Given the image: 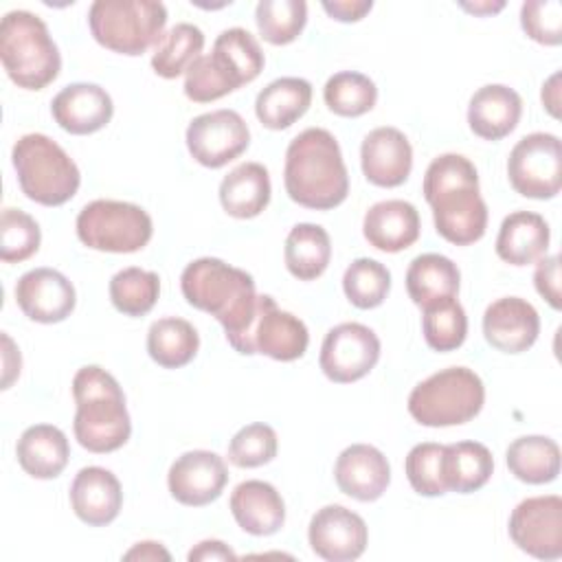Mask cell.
I'll list each match as a JSON object with an SVG mask.
<instances>
[{
  "label": "cell",
  "instance_id": "obj_1",
  "mask_svg": "<svg viewBox=\"0 0 562 562\" xmlns=\"http://www.w3.org/2000/svg\"><path fill=\"white\" fill-rule=\"evenodd\" d=\"M422 191L432 209L435 228L446 241L470 246L485 235L487 204L479 191L476 167L465 156L441 154L432 158Z\"/></svg>",
  "mask_w": 562,
  "mask_h": 562
},
{
  "label": "cell",
  "instance_id": "obj_2",
  "mask_svg": "<svg viewBox=\"0 0 562 562\" xmlns=\"http://www.w3.org/2000/svg\"><path fill=\"white\" fill-rule=\"evenodd\" d=\"M180 290L191 307L217 318L237 351L259 310L252 277L217 257H200L182 270Z\"/></svg>",
  "mask_w": 562,
  "mask_h": 562
},
{
  "label": "cell",
  "instance_id": "obj_3",
  "mask_svg": "<svg viewBox=\"0 0 562 562\" xmlns=\"http://www.w3.org/2000/svg\"><path fill=\"white\" fill-rule=\"evenodd\" d=\"M283 182L290 200L305 209L329 211L345 202L349 173L336 136L323 127H307L285 151Z\"/></svg>",
  "mask_w": 562,
  "mask_h": 562
},
{
  "label": "cell",
  "instance_id": "obj_4",
  "mask_svg": "<svg viewBox=\"0 0 562 562\" xmlns=\"http://www.w3.org/2000/svg\"><path fill=\"white\" fill-rule=\"evenodd\" d=\"M75 439L94 454L123 448L132 435L125 393L116 378L97 364L81 367L72 378Z\"/></svg>",
  "mask_w": 562,
  "mask_h": 562
},
{
  "label": "cell",
  "instance_id": "obj_5",
  "mask_svg": "<svg viewBox=\"0 0 562 562\" xmlns=\"http://www.w3.org/2000/svg\"><path fill=\"white\" fill-rule=\"evenodd\" d=\"M0 59L9 79L24 90H42L61 70V55L44 20L31 11H9L0 22Z\"/></svg>",
  "mask_w": 562,
  "mask_h": 562
},
{
  "label": "cell",
  "instance_id": "obj_6",
  "mask_svg": "<svg viewBox=\"0 0 562 562\" xmlns=\"http://www.w3.org/2000/svg\"><path fill=\"white\" fill-rule=\"evenodd\" d=\"M22 193L42 206H61L75 198L81 173L75 160L46 134H24L11 151Z\"/></svg>",
  "mask_w": 562,
  "mask_h": 562
},
{
  "label": "cell",
  "instance_id": "obj_7",
  "mask_svg": "<svg viewBox=\"0 0 562 562\" xmlns=\"http://www.w3.org/2000/svg\"><path fill=\"white\" fill-rule=\"evenodd\" d=\"M167 9L156 0H97L88 9L92 37L108 50L143 55L165 35Z\"/></svg>",
  "mask_w": 562,
  "mask_h": 562
},
{
  "label": "cell",
  "instance_id": "obj_8",
  "mask_svg": "<svg viewBox=\"0 0 562 562\" xmlns=\"http://www.w3.org/2000/svg\"><path fill=\"white\" fill-rule=\"evenodd\" d=\"M485 402L479 373L468 367H448L422 380L408 395V413L428 428L459 426L474 419Z\"/></svg>",
  "mask_w": 562,
  "mask_h": 562
},
{
  "label": "cell",
  "instance_id": "obj_9",
  "mask_svg": "<svg viewBox=\"0 0 562 562\" xmlns=\"http://www.w3.org/2000/svg\"><path fill=\"white\" fill-rule=\"evenodd\" d=\"M75 226L79 241L101 252H136L154 235L149 213L138 204L121 200L88 202L79 211Z\"/></svg>",
  "mask_w": 562,
  "mask_h": 562
},
{
  "label": "cell",
  "instance_id": "obj_10",
  "mask_svg": "<svg viewBox=\"0 0 562 562\" xmlns=\"http://www.w3.org/2000/svg\"><path fill=\"white\" fill-rule=\"evenodd\" d=\"M509 184L533 200H551L562 189V143L555 134L522 136L507 158Z\"/></svg>",
  "mask_w": 562,
  "mask_h": 562
},
{
  "label": "cell",
  "instance_id": "obj_11",
  "mask_svg": "<svg viewBox=\"0 0 562 562\" xmlns=\"http://www.w3.org/2000/svg\"><path fill=\"white\" fill-rule=\"evenodd\" d=\"M310 345V334L305 323L277 307L270 294H259V310L257 316L237 349L244 356L263 353L279 362L299 360Z\"/></svg>",
  "mask_w": 562,
  "mask_h": 562
},
{
  "label": "cell",
  "instance_id": "obj_12",
  "mask_svg": "<svg viewBox=\"0 0 562 562\" xmlns=\"http://www.w3.org/2000/svg\"><path fill=\"white\" fill-rule=\"evenodd\" d=\"M184 138L195 162L209 169H220L248 149L250 130L239 112L224 108L195 116L189 123Z\"/></svg>",
  "mask_w": 562,
  "mask_h": 562
},
{
  "label": "cell",
  "instance_id": "obj_13",
  "mask_svg": "<svg viewBox=\"0 0 562 562\" xmlns=\"http://www.w3.org/2000/svg\"><path fill=\"white\" fill-rule=\"evenodd\" d=\"M380 360V338L362 323H340L325 334L318 364L336 384L364 378Z\"/></svg>",
  "mask_w": 562,
  "mask_h": 562
},
{
  "label": "cell",
  "instance_id": "obj_14",
  "mask_svg": "<svg viewBox=\"0 0 562 562\" xmlns=\"http://www.w3.org/2000/svg\"><path fill=\"white\" fill-rule=\"evenodd\" d=\"M509 538L538 560H558L562 555V498L547 494L520 501L509 516Z\"/></svg>",
  "mask_w": 562,
  "mask_h": 562
},
{
  "label": "cell",
  "instance_id": "obj_15",
  "mask_svg": "<svg viewBox=\"0 0 562 562\" xmlns=\"http://www.w3.org/2000/svg\"><path fill=\"white\" fill-rule=\"evenodd\" d=\"M312 551L327 562L358 560L367 549V522L342 505L321 507L307 527Z\"/></svg>",
  "mask_w": 562,
  "mask_h": 562
},
{
  "label": "cell",
  "instance_id": "obj_16",
  "mask_svg": "<svg viewBox=\"0 0 562 562\" xmlns=\"http://www.w3.org/2000/svg\"><path fill=\"white\" fill-rule=\"evenodd\" d=\"M228 483V468L217 452L189 450L180 454L167 474L171 496L187 507H204L220 498Z\"/></svg>",
  "mask_w": 562,
  "mask_h": 562
},
{
  "label": "cell",
  "instance_id": "obj_17",
  "mask_svg": "<svg viewBox=\"0 0 562 562\" xmlns=\"http://www.w3.org/2000/svg\"><path fill=\"white\" fill-rule=\"evenodd\" d=\"M18 307L35 323H61L77 303L75 285L53 268H33L15 283Z\"/></svg>",
  "mask_w": 562,
  "mask_h": 562
},
{
  "label": "cell",
  "instance_id": "obj_18",
  "mask_svg": "<svg viewBox=\"0 0 562 562\" xmlns=\"http://www.w3.org/2000/svg\"><path fill=\"white\" fill-rule=\"evenodd\" d=\"M360 165L364 178L384 189L400 187L413 169V147L397 127H375L360 145Z\"/></svg>",
  "mask_w": 562,
  "mask_h": 562
},
{
  "label": "cell",
  "instance_id": "obj_19",
  "mask_svg": "<svg viewBox=\"0 0 562 562\" xmlns=\"http://www.w3.org/2000/svg\"><path fill=\"white\" fill-rule=\"evenodd\" d=\"M540 334L536 307L520 296H503L487 305L483 314L485 340L503 353L527 351Z\"/></svg>",
  "mask_w": 562,
  "mask_h": 562
},
{
  "label": "cell",
  "instance_id": "obj_20",
  "mask_svg": "<svg viewBox=\"0 0 562 562\" xmlns=\"http://www.w3.org/2000/svg\"><path fill=\"white\" fill-rule=\"evenodd\" d=\"M50 112L64 132L83 136L103 130L112 121L114 103L105 88L79 81L61 88L53 97Z\"/></svg>",
  "mask_w": 562,
  "mask_h": 562
},
{
  "label": "cell",
  "instance_id": "obj_21",
  "mask_svg": "<svg viewBox=\"0 0 562 562\" xmlns=\"http://www.w3.org/2000/svg\"><path fill=\"white\" fill-rule=\"evenodd\" d=\"M334 479L342 494L360 503H371L386 492L391 483V465L375 446L351 443L338 454Z\"/></svg>",
  "mask_w": 562,
  "mask_h": 562
},
{
  "label": "cell",
  "instance_id": "obj_22",
  "mask_svg": "<svg viewBox=\"0 0 562 562\" xmlns=\"http://www.w3.org/2000/svg\"><path fill=\"white\" fill-rule=\"evenodd\" d=\"M70 505L81 522L90 527H105L121 512V483L101 465L81 468L70 483Z\"/></svg>",
  "mask_w": 562,
  "mask_h": 562
},
{
  "label": "cell",
  "instance_id": "obj_23",
  "mask_svg": "<svg viewBox=\"0 0 562 562\" xmlns=\"http://www.w3.org/2000/svg\"><path fill=\"white\" fill-rule=\"evenodd\" d=\"M419 213L406 200L375 202L362 220V233L369 246L382 252H400L411 248L419 237Z\"/></svg>",
  "mask_w": 562,
  "mask_h": 562
},
{
  "label": "cell",
  "instance_id": "obj_24",
  "mask_svg": "<svg viewBox=\"0 0 562 562\" xmlns=\"http://www.w3.org/2000/svg\"><path fill=\"white\" fill-rule=\"evenodd\" d=\"M522 114L520 94L503 83L479 88L468 105L470 130L485 140H501L512 134Z\"/></svg>",
  "mask_w": 562,
  "mask_h": 562
},
{
  "label": "cell",
  "instance_id": "obj_25",
  "mask_svg": "<svg viewBox=\"0 0 562 562\" xmlns=\"http://www.w3.org/2000/svg\"><path fill=\"white\" fill-rule=\"evenodd\" d=\"M235 522L250 536H272L285 522V503L274 485L250 479L241 481L231 494Z\"/></svg>",
  "mask_w": 562,
  "mask_h": 562
},
{
  "label": "cell",
  "instance_id": "obj_26",
  "mask_svg": "<svg viewBox=\"0 0 562 562\" xmlns=\"http://www.w3.org/2000/svg\"><path fill=\"white\" fill-rule=\"evenodd\" d=\"M551 228L547 220L533 211L509 213L498 228L496 255L512 266H529L549 250Z\"/></svg>",
  "mask_w": 562,
  "mask_h": 562
},
{
  "label": "cell",
  "instance_id": "obj_27",
  "mask_svg": "<svg viewBox=\"0 0 562 562\" xmlns=\"http://www.w3.org/2000/svg\"><path fill=\"white\" fill-rule=\"evenodd\" d=\"M20 468L33 479H55L70 459V443L61 428L53 424L29 426L15 446Z\"/></svg>",
  "mask_w": 562,
  "mask_h": 562
},
{
  "label": "cell",
  "instance_id": "obj_28",
  "mask_svg": "<svg viewBox=\"0 0 562 562\" xmlns=\"http://www.w3.org/2000/svg\"><path fill=\"white\" fill-rule=\"evenodd\" d=\"M270 176L261 162H241L220 182L222 209L237 220L257 217L270 202Z\"/></svg>",
  "mask_w": 562,
  "mask_h": 562
},
{
  "label": "cell",
  "instance_id": "obj_29",
  "mask_svg": "<svg viewBox=\"0 0 562 562\" xmlns=\"http://www.w3.org/2000/svg\"><path fill=\"white\" fill-rule=\"evenodd\" d=\"M312 103V83L303 77L270 81L255 99V114L268 130H285L296 123Z\"/></svg>",
  "mask_w": 562,
  "mask_h": 562
},
{
  "label": "cell",
  "instance_id": "obj_30",
  "mask_svg": "<svg viewBox=\"0 0 562 562\" xmlns=\"http://www.w3.org/2000/svg\"><path fill=\"white\" fill-rule=\"evenodd\" d=\"M461 272L452 259L437 252L419 255L406 270V290L415 305L426 307L439 299L457 296Z\"/></svg>",
  "mask_w": 562,
  "mask_h": 562
},
{
  "label": "cell",
  "instance_id": "obj_31",
  "mask_svg": "<svg viewBox=\"0 0 562 562\" xmlns=\"http://www.w3.org/2000/svg\"><path fill=\"white\" fill-rule=\"evenodd\" d=\"M283 259L288 272L299 281L318 279L331 259V239L327 231L310 222L296 224L285 237Z\"/></svg>",
  "mask_w": 562,
  "mask_h": 562
},
{
  "label": "cell",
  "instance_id": "obj_32",
  "mask_svg": "<svg viewBox=\"0 0 562 562\" xmlns=\"http://www.w3.org/2000/svg\"><path fill=\"white\" fill-rule=\"evenodd\" d=\"M505 461L509 472L522 483H551L560 474V446L542 435L518 437L509 443Z\"/></svg>",
  "mask_w": 562,
  "mask_h": 562
},
{
  "label": "cell",
  "instance_id": "obj_33",
  "mask_svg": "<svg viewBox=\"0 0 562 562\" xmlns=\"http://www.w3.org/2000/svg\"><path fill=\"white\" fill-rule=\"evenodd\" d=\"M211 57L235 88L250 83L263 70V50L255 35L241 26L222 31L213 42Z\"/></svg>",
  "mask_w": 562,
  "mask_h": 562
},
{
  "label": "cell",
  "instance_id": "obj_34",
  "mask_svg": "<svg viewBox=\"0 0 562 562\" xmlns=\"http://www.w3.org/2000/svg\"><path fill=\"white\" fill-rule=\"evenodd\" d=\"M200 349L195 327L178 316H165L149 325L147 353L162 369H180L189 364Z\"/></svg>",
  "mask_w": 562,
  "mask_h": 562
},
{
  "label": "cell",
  "instance_id": "obj_35",
  "mask_svg": "<svg viewBox=\"0 0 562 562\" xmlns=\"http://www.w3.org/2000/svg\"><path fill=\"white\" fill-rule=\"evenodd\" d=\"M494 472V459L487 446L479 441H457L443 450V476L448 492L470 494L481 490Z\"/></svg>",
  "mask_w": 562,
  "mask_h": 562
},
{
  "label": "cell",
  "instance_id": "obj_36",
  "mask_svg": "<svg viewBox=\"0 0 562 562\" xmlns=\"http://www.w3.org/2000/svg\"><path fill=\"white\" fill-rule=\"evenodd\" d=\"M204 48V33L189 22L171 26L151 55V68L162 79H176L189 70Z\"/></svg>",
  "mask_w": 562,
  "mask_h": 562
},
{
  "label": "cell",
  "instance_id": "obj_37",
  "mask_svg": "<svg viewBox=\"0 0 562 562\" xmlns=\"http://www.w3.org/2000/svg\"><path fill=\"white\" fill-rule=\"evenodd\" d=\"M422 316L424 340L435 351H454L468 336V316L463 305L454 299H439L428 303Z\"/></svg>",
  "mask_w": 562,
  "mask_h": 562
},
{
  "label": "cell",
  "instance_id": "obj_38",
  "mask_svg": "<svg viewBox=\"0 0 562 562\" xmlns=\"http://www.w3.org/2000/svg\"><path fill=\"white\" fill-rule=\"evenodd\" d=\"M160 294V279L151 270L136 266L119 270L110 279V301L125 316H145Z\"/></svg>",
  "mask_w": 562,
  "mask_h": 562
},
{
  "label": "cell",
  "instance_id": "obj_39",
  "mask_svg": "<svg viewBox=\"0 0 562 562\" xmlns=\"http://www.w3.org/2000/svg\"><path fill=\"white\" fill-rule=\"evenodd\" d=\"M325 105L338 116H362L373 110L378 101L375 83L356 70H340L331 75L323 88Z\"/></svg>",
  "mask_w": 562,
  "mask_h": 562
},
{
  "label": "cell",
  "instance_id": "obj_40",
  "mask_svg": "<svg viewBox=\"0 0 562 562\" xmlns=\"http://www.w3.org/2000/svg\"><path fill=\"white\" fill-rule=\"evenodd\" d=\"M259 35L274 46L294 42L307 22V4L303 0H261L255 9Z\"/></svg>",
  "mask_w": 562,
  "mask_h": 562
},
{
  "label": "cell",
  "instance_id": "obj_41",
  "mask_svg": "<svg viewBox=\"0 0 562 562\" xmlns=\"http://www.w3.org/2000/svg\"><path fill=\"white\" fill-rule=\"evenodd\" d=\"M342 290L358 310H373L384 303L391 290V272L375 259H353L342 274Z\"/></svg>",
  "mask_w": 562,
  "mask_h": 562
},
{
  "label": "cell",
  "instance_id": "obj_42",
  "mask_svg": "<svg viewBox=\"0 0 562 562\" xmlns=\"http://www.w3.org/2000/svg\"><path fill=\"white\" fill-rule=\"evenodd\" d=\"M42 231L37 222L22 209H4L0 215V259L20 263L33 257L40 248Z\"/></svg>",
  "mask_w": 562,
  "mask_h": 562
},
{
  "label": "cell",
  "instance_id": "obj_43",
  "mask_svg": "<svg viewBox=\"0 0 562 562\" xmlns=\"http://www.w3.org/2000/svg\"><path fill=\"white\" fill-rule=\"evenodd\" d=\"M443 450L446 446L424 441L408 450L404 470L411 487L422 496H443L448 492L443 476Z\"/></svg>",
  "mask_w": 562,
  "mask_h": 562
},
{
  "label": "cell",
  "instance_id": "obj_44",
  "mask_svg": "<svg viewBox=\"0 0 562 562\" xmlns=\"http://www.w3.org/2000/svg\"><path fill=\"white\" fill-rule=\"evenodd\" d=\"M277 432L263 422L239 428L228 441V461L237 468H259L277 457Z\"/></svg>",
  "mask_w": 562,
  "mask_h": 562
},
{
  "label": "cell",
  "instance_id": "obj_45",
  "mask_svg": "<svg viewBox=\"0 0 562 562\" xmlns=\"http://www.w3.org/2000/svg\"><path fill=\"white\" fill-rule=\"evenodd\" d=\"M237 90L211 55H200L184 72V94L195 103H211Z\"/></svg>",
  "mask_w": 562,
  "mask_h": 562
},
{
  "label": "cell",
  "instance_id": "obj_46",
  "mask_svg": "<svg viewBox=\"0 0 562 562\" xmlns=\"http://www.w3.org/2000/svg\"><path fill=\"white\" fill-rule=\"evenodd\" d=\"M520 26L538 44L562 42V4L558 0H529L520 7Z\"/></svg>",
  "mask_w": 562,
  "mask_h": 562
},
{
  "label": "cell",
  "instance_id": "obj_47",
  "mask_svg": "<svg viewBox=\"0 0 562 562\" xmlns=\"http://www.w3.org/2000/svg\"><path fill=\"white\" fill-rule=\"evenodd\" d=\"M533 285L538 290V294L553 307L560 310L562 305V296H560V257L551 255V257H542L536 263V272H533Z\"/></svg>",
  "mask_w": 562,
  "mask_h": 562
},
{
  "label": "cell",
  "instance_id": "obj_48",
  "mask_svg": "<svg viewBox=\"0 0 562 562\" xmlns=\"http://www.w3.org/2000/svg\"><path fill=\"white\" fill-rule=\"evenodd\" d=\"M323 9L329 18L338 22H358L373 9V2L371 0H334V2L325 0Z\"/></svg>",
  "mask_w": 562,
  "mask_h": 562
},
{
  "label": "cell",
  "instance_id": "obj_49",
  "mask_svg": "<svg viewBox=\"0 0 562 562\" xmlns=\"http://www.w3.org/2000/svg\"><path fill=\"white\" fill-rule=\"evenodd\" d=\"M189 562H217V560H237L235 551L224 544L222 540H202L198 542L189 553H187Z\"/></svg>",
  "mask_w": 562,
  "mask_h": 562
},
{
  "label": "cell",
  "instance_id": "obj_50",
  "mask_svg": "<svg viewBox=\"0 0 562 562\" xmlns=\"http://www.w3.org/2000/svg\"><path fill=\"white\" fill-rule=\"evenodd\" d=\"M123 560H138V562H158L171 560V553L154 540H145V542H136L127 553H123Z\"/></svg>",
  "mask_w": 562,
  "mask_h": 562
},
{
  "label": "cell",
  "instance_id": "obj_51",
  "mask_svg": "<svg viewBox=\"0 0 562 562\" xmlns=\"http://www.w3.org/2000/svg\"><path fill=\"white\" fill-rule=\"evenodd\" d=\"M2 342H4V353H2V358H4L2 389H9L11 382L20 375V364H22V360H20V349L13 347V340H11L7 334H2Z\"/></svg>",
  "mask_w": 562,
  "mask_h": 562
},
{
  "label": "cell",
  "instance_id": "obj_52",
  "mask_svg": "<svg viewBox=\"0 0 562 562\" xmlns=\"http://www.w3.org/2000/svg\"><path fill=\"white\" fill-rule=\"evenodd\" d=\"M542 103L551 116H560V72H553L542 86Z\"/></svg>",
  "mask_w": 562,
  "mask_h": 562
},
{
  "label": "cell",
  "instance_id": "obj_53",
  "mask_svg": "<svg viewBox=\"0 0 562 562\" xmlns=\"http://www.w3.org/2000/svg\"><path fill=\"white\" fill-rule=\"evenodd\" d=\"M459 7L461 9H465L468 13H474V15H492V13H498L503 7H505V2H490V0H485V2H459Z\"/></svg>",
  "mask_w": 562,
  "mask_h": 562
}]
</instances>
